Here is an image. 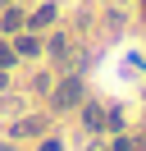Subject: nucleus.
<instances>
[{"label":"nucleus","instance_id":"7ed1b4c3","mask_svg":"<svg viewBox=\"0 0 146 151\" xmlns=\"http://www.w3.org/2000/svg\"><path fill=\"white\" fill-rule=\"evenodd\" d=\"M50 19H55V5H46V9H36V14H32V28H46Z\"/></svg>","mask_w":146,"mask_h":151},{"label":"nucleus","instance_id":"423d86ee","mask_svg":"<svg viewBox=\"0 0 146 151\" xmlns=\"http://www.w3.org/2000/svg\"><path fill=\"white\" fill-rule=\"evenodd\" d=\"M100 124H105V114H100L96 105H91V110H87V128H100Z\"/></svg>","mask_w":146,"mask_h":151},{"label":"nucleus","instance_id":"1a4fd4ad","mask_svg":"<svg viewBox=\"0 0 146 151\" xmlns=\"http://www.w3.org/2000/svg\"><path fill=\"white\" fill-rule=\"evenodd\" d=\"M41 151H59V142H46V147H41Z\"/></svg>","mask_w":146,"mask_h":151},{"label":"nucleus","instance_id":"f257e3e1","mask_svg":"<svg viewBox=\"0 0 146 151\" xmlns=\"http://www.w3.org/2000/svg\"><path fill=\"white\" fill-rule=\"evenodd\" d=\"M78 101H82V83L78 78H64V83L55 87V110H73Z\"/></svg>","mask_w":146,"mask_h":151},{"label":"nucleus","instance_id":"f03ea898","mask_svg":"<svg viewBox=\"0 0 146 151\" xmlns=\"http://www.w3.org/2000/svg\"><path fill=\"white\" fill-rule=\"evenodd\" d=\"M41 128H46V119H23V124H14V137H32Z\"/></svg>","mask_w":146,"mask_h":151},{"label":"nucleus","instance_id":"0eeeda50","mask_svg":"<svg viewBox=\"0 0 146 151\" xmlns=\"http://www.w3.org/2000/svg\"><path fill=\"white\" fill-rule=\"evenodd\" d=\"M9 64H14V50H5V46H0V69H9Z\"/></svg>","mask_w":146,"mask_h":151},{"label":"nucleus","instance_id":"6e6552de","mask_svg":"<svg viewBox=\"0 0 146 151\" xmlns=\"http://www.w3.org/2000/svg\"><path fill=\"white\" fill-rule=\"evenodd\" d=\"M114 151H142L137 142H114Z\"/></svg>","mask_w":146,"mask_h":151},{"label":"nucleus","instance_id":"39448f33","mask_svg":"<svg viewBox=\"0 0 146 151\" xmlns=\"http://www.w3.org/2000/svg\"><path fill=\"white\" fill-rule=\"evenodd\" d=\"M18 55H36V37H18Z\"/></svg>","mask_w":146,"mask_h":151},{"label":"nucleus","instance_id":"20e7f679","mask_svg":"<svg viewBox=\"0 0 146 151\" xmlns=\"http://www.w3.org/2000/svg\"><path fill=\"white\" fill-rule=\"evenodd\" d=\"M5 28H9V32L23 28V14H18V9H5Z\"/></svg>","mask_w":146,"mask_h":151},{"label":"nucleus","instance_id":"9d476101","mask_svg":"<svg viewBox=\"0 0 146 151\" xmlns=\"http://www.w3.org/2000/svg\"><path fill=\"white\" fill-rule=\"evenodd\" d=\"M0 5H9V0H0Z\"/></svg>","mask_w":146,"mask_h":151}]
</instances>
